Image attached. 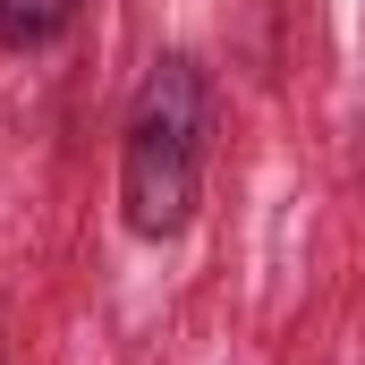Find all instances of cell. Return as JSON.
Returning a JSON list of instances; mask_svg holds the SVG:
<instances>
[{
  "instance_id": "7a4b0ae2",
  "label": "cell",
  "mask_w": 365,
  "mask_h": 365,
  "mask_svg": "<svg viewBox=\"0 0 365 365\" xmlns=\"http://www.w3.org/2000/svg\"><path fill=\"white\" fill-rule=\"evenodd\" d=\"M77 9L86 0H0V43L9 51H43V43H60L77 26Z\"/></svg>"
},
{
  "instance_id": "6da1fadb",
  "label": "cell",
  "mask_w": 365,
  "mask_h": 365,
  "mask_svg": "<svg viewBox=\"0 0 365 365\" xmlns=\"http://www.w3.org/2000/svg\"><path fill=\"white\" fill-rule=\"evenodd\" d=\"M204 136H212V86L187 51H162L128 102L119 136V221L136 238H179L204 195Z\"/></svg>"
}]
</instances>
